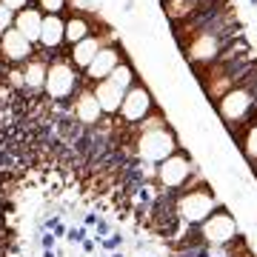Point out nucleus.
I'll use <instances>...</instances> for the list:
<instances>
[{
	"label": "nucleus",
	"mask_w": 257,
	"mask_h": 257,
	"mask_svg": "<svg viewBox=\"0 0 257 257\" xmlns=\"http://www.w3.org/2000/svg\"><path fill=\"white\" fill-rule=\"evenodd\" d=\"M175 152H180V140H177V132L172 126L135 132L132 146H128V155L138 157V163H149V166L163 163L166 157H172Z\"/></svg>",
	"instance_id": "3"
},
{
	"label": "nucleus",
	"mask_w": 257,
	"mask_h": 257,
	"mask_svg": "<svg viewBox=\"0 0 257 257\" xmlns=\"http://www.w3.org/2000/svg\"><path fill=\"white\" fill-rule=\"evenodd\" d=\"M194 172H197V166L192 163V157L186 155V152H175L172 157H166L163 163H157L155 180H157V186H160L163 192H175L177 194L194 177Z\"/></svg>",
	"instance_id": "8"
},
{
	"label": "nucleus",
	"mask_w": 257,
	"mask_h": 257,
	"mask_svg": "<svg viewBox=\"0 0 257 257\" xmlns=\"http://www.w3.org/2000/svg\"><path fill=\"white\" fill-rule=\"evenodd\" d=\"M3 83L9 86L15 94L26 92V80H23V66H9L6 69V74H3Z\"/></svg>",
	"instance_id": "21"
},
{
	"label": "nucleus",
	"mask_w": 257,
	"mask_h": 257,
	"mask_svg": "<svg viewBox=\"0 0 257 257\" xmlns=\"http://www.w3.org/2000/svg\"><path fill=\"white\" fill-rule=\"evenodd\" d=\"M92 92L94 97H97V103H100V109L106 117H117L120 111V103H123V97H126V92L120 89L114 80H100V83H92Z\"/></svg>",
	"instance_id": "15"
},
{
	"label": "nucleus",
	"mask_w": 257,
	"mask_h": 257,
	"mask_svg": "<svg viewBox=\"0 0 257 257\" xmlns=\"http://www.w3.org/2000/svg\"><path fill=\"white\" fill-rule=\"evenodd\" d=\"M0 3H3L9 12H15V15H18V12H23L26 6H35V0H0Z\"/></svg>",
	"instance_id": "24"
},
{
	"label": "nucleus",
	"mask_w": 257,
	"mask_h": 257,
	"mask_svg": "<svg viewBox=\"0 0 257 257\" xmlns=\"http://www.w3.org/2000/svg\"><path fill=\"white\" fill-rule=\"evenodd\" d=\"M35 52H37V46L32 40H26L15 26L0 37V57H3L6 66H23L29 57H35Z\"/></svg>",
	"instance_id": "13"
},
{
	"label": "nucleus",
	"mask_w": 257,
	"mask_h": 257,
	"mask_svg": "<svg viewBox=\"0 0 257 257\" xmlns=\"http://www.w3.org/2000/svg\"><path fill=\"white\" fill-rule=\"evenodd\" d=\"M155 109H157V103H155L152 89H149L143 80H138L132 89H126V97H123V103H120V111H117L114 120H117L123 128H135V126H140Z\"/></svg>",
	"instance_id": "7"
},
{
	"label": "nucleus",
	"mask_w": 257,
	"mask_h": 257,
	"mask_svg": "<svg viewBox=\"0 0 257 257\" xmlns=\"http://www.w3.org/2000/svg\"><path fill=\"white\" fill-rule=\"evenodd\" d=\"M49 60H52V57L43 55V52L37 49L35 57H29L26 63H23L26 94H43V89H46V74H49Z\"/></svg>",
	"instance_id": "14"
},
{
	"label": "nucleus",
	"mask_w": 257,
	"mask_h": 257,
	"mask_svg": "<svg viewBox=\"0 0 257 257\" xmlns=\"http://www.w3.org/2000/svg\"><path fill=\"white\" fill-rule=\"evenodd\" d=\"M40 26H43V12L37 9V6H26L23 12L15 15V29L26 40H32L35 46H37V40H40Z\"/></svg>",
	"instance_id": "17"
},
{
	"label": "nucleus",
	"mask_w": 257,
	"mask_h": 257,
	"mask_svg": "<svg viewBox=\"0 0 257 257\" xmlns=\"http://www.w3.org/2000/svg\"><path fill=\"white\" fill-rule=\"evenodd\" d=\"M37 49L49 57L66 52V15H43Z\"/></svg>",
	"instance_id": "11"
},
{
	"label": "nucleus",
	"mask_w": 257,
	"mask_h": 257,
	"mask_svg": "<svg viewBox=\"0 0 257 257\" xmlns=\"http://www.w3.org/2000/svg\"><path fill=\"white\" fill-rule=\"evenodd\" d=\"M83 83H86L83 74L72 66V60L66 57V52H60V55H55L49 60V74H46V89H43V94H46L49 103H69Z\"/></svg>",
	"instance_id": "4"
},
{
	"label": "nucleus",
	"mask_w": 257,
	"mask_h": 257,
	"mask_svg": "<svg viewBox=\"0 0 257 257\" xmlns=\"http://www.w3.org/2000/svg\"><path fill=\"white\" fill-rule=\"evenodd\" d=\"M114 37H117V35H114L111 29H97L94 35L83 37L80 43H74V46L66 49V57H69V60H72V66L83 74L89 66H92V60L97 57V52H100L106 43H114Z\"/></svg>",
	"instance_id": "9"
},
{
	"label": "nucleus",
	"mask_w": 257,
	"mask_h": 257,
	"mask_svg": "<svg viewBox=\"0 0 257 257\" xmlns=\"http://www.w3.org/2000/svg\"><path fill=\"white\" fill-rule=\"evenodd\" d=\"M200 9V0H163V12L169 20H189Z\"/></svg>",
	"instance_id": "19"
},
{
	"label": "nucleus",
	"mask_w": 257,
	"mask_h": 257,
	"mask_svg": "<svg viewBox=\"0 0 257 257\" xmlns=\"http://www.w3.org/2000/svg\"><path fill=\"white\" fill-rule=\"evenodd\" d=\"M43 257H57L55 251H43Z\"/></svg>",
	"instance_id": "26"
},
{
	"label": "nucleus",
	"mask_w": 257,
	"mask_h": 257,
	"mask_svg": "<svg viewBox=\"0 0 257 257\" xmlns=\"http://www.w3.org/2000/svg\"><path fill=\"white\" fill-rule=\"evenodd\" d=\"M109 80H114V83L120 86V89L126 92V89H132V86H135V83L140 80L138 66H135V63H128V60H123V63H120L117 69H114V72H111V77H109Z\"/></svg>",
	"instance_id": "20"
},
{
	"label": "nucleus",
	"mask_w": 257,
	"mask_h": 257,
	"mask_svg": "<svg viewBox=\"0 0 257 257\" xmlns=\"http://www.w3.org/2000/svg\"><path fill=\"white\" fill-rule=\"evenodd\" d=\"M69 114H72L74 123H80L83 128L100 126L103 109H100V103H97V97H94V92H92L89 83H83L80 89H77V94L69 100Z\"/></svg>",
	"instance_id": "10"
},
{
	"label": "nucleus",
	"mask_w": 257,
	"mask_h": 257,
	"mask_svg": "<svg viewBox=\"0 0 257 257\" xmlns=\"http://www.w3.org/2000/svg\"><path fill=\"white\" fill-rule=\"evenodd\" d=\"M234 138L240 140V149H243V155H246V160L257 169V117H251L243 126V132H237Z\"/></svg>",
	"instance_id": "18"
},
{
	"label": "nucleus",
	"mask_w": 257,
	"mask_h": 257,
	"mask_svg": "<svg viewBox=\"0 0 257 257\" xmlns=\"http://www.w3.org/2000/svg\"><path fill=\"white\" fill-rule=\"evenodd\" d=\"M192 237L186 240V243H203V246H229L237 240V220H234V214L229 209H214L200 223V226H194L189 231Z\"/></svg>",
	"instance_id": "6"
},
{
	"label": "nucleus",
	"mask_w": 257,
	"mask_h": 257,
	"mask_svg": "<svg viewBox=\"0 0 257 257\" xmlns=\"http://www.w3.org/2000/svg\"><path fill=\"white\" fill-rule=\"evenodd\" d=\"M6 69H9V66L3 63V57H0V77H3V74H6Z\"/></svg>",
	"instance_id": "25"
},
{
	"label": "nucleus",
	"mask_w": 257,
	"mask_h": 257,
	"mask_svg": "<svg viewBox=\"0 0 257 257\" xmlns=\"http://www.w3.org/2000/svg\"><path fill=\"white\" fill-rule=\"evenodd\" d=\"M226 49V29L217 18L209 26H203L200 32H194V37L186 43V60L192 66H211Z\"/></svg>",
	"instance_id": "5"
},
{
	"label": "nucleus",
	"mask_w": 257,
	"mask_h": 257,
	"mask_svg": "<svg viewBox=\"0 0 257 257\" xmlns=\"http://www.w3.org/2000/svg\"><path fill=\"white\" fill-rule=\"evenodd\" d=\"M35 6L43 15H66L69 12V0H35Z\"/></svg>",
	"instance_id": "22"
},
{
	"label": "nucleus",
	"mask_w": 257,
	"mask_h": 257,
	"mask_svg": "<svg viewBox=\"0 0 257 257\" xmlns=\"http://www.w3.org/2000/svg\"><path fill=\"white\" fill-rule=\"evenodd\" d=\"M172 203H175L177 220H183L186 226H192V229L200 226L211 211L217 209V197L211 192V186L200 180V175L192 177V180L172 197Z\"/></svg>",
	"instance_id": "2"
},
{
	"label": "nucleus",
	"mask_w": 257,
	"mask_h": 257,
	"mask_svg": "<svg viewBox=\"0 0 257 257\" xmlns=\"http://www.w3.org/2000/svg\"><path fill=\"white\" fill-rule=\"evenodd\" d=\"M97 32V23H94L92 15H80V12H72L66 15V49L80 43L83 37H89Z\"/></svg>",
	"instance_id": "16"
},
{
	"label": "nucleus",
	"mask_w": 257,
	"mask_h": 257,
	"mask_svg": "<svg viewBox=\"0 0 257 257\" xmlns=\"http://www.w3.org/2000/svg\"><path fill=\"white\" fill-rule=\"evenodd\" d=\"M12 26H15V12H9L3 3H0V37L6 35Z\"/></svg>",
	"instance_id": "23"
},
{
	"label": "nucleus",
	"mask_w": 257,
	"mask_h": 257,
	"mask_svg": "<svg viewBox=\"0 0 257 257\" xmlns=\"http://www.w3.org/2000/svg\"><path fill=\"white\" fill-rule=\"evenodd\" d=\"M251 77L254 74H248V80L237 83L234 89H229L220 100L214 103L217 117H220V123L226 128H231V135H237L257 111V86L251 83Z\"/></svg>",
	"instance_id": "1"
},
{
	"label": "nucleus",
	"mask_w": 257,
	"mask_h": 257,
	"mask_svg": "<svg viewBox=\"0 0 257 257\" xmlns=\"http://www.w3.org/2000/svg\"><path fill=\"white\" fill-rule=\"evenodd\" d=\"M120 63H123V46H117V43H106V46L97 52V57L92 60V66L83 72V80L89 83V86L106 80V77H111V72H114Z\"/></svg>",
	"instance_id": "12"
}]
</instances>
